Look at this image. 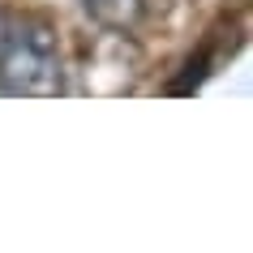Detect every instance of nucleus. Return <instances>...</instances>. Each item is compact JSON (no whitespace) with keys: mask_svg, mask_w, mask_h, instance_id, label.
<instances>
[{"mask_svg":"<svg viewBox=\"0 0 253 253\" xmlns=\"http://www.w3.org/2000/svg\"><path fill=\"white\" fill-rule=\"evenodd\" d=\"M0 90L4 94H60V43L47 22L30 13H0Z\"/></svg>","mask_w":253,"mask_h":253,"instance_id":"nucleus-1","label":"nucleus"}]
</instances>
